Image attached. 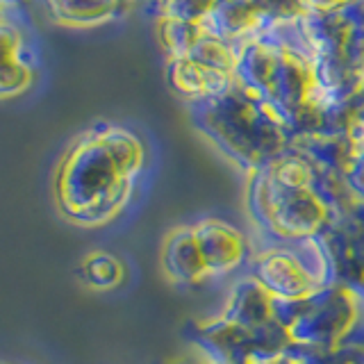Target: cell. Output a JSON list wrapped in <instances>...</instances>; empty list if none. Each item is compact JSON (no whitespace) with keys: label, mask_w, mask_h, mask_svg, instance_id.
<instances>
[{"label":"cell","mask_w":364,"mask_h":364,"mask_svg":"<svg viewBox=\"0 0 364 364\" xmlns=\"http://www.w3.org/2000/svg\"><path fill=\"white\" fill-rule=\"evenodd\" d=\"M144 166V146L123 128L82 134L55 168V205L66 221L85 228L109 223L132 196Z\"/></svg>","instance_id":"cell-1"},{"label":"cell","mask_w":364,"mask_h":364,"mask_svg":"<svg viewBox=\"0 0 364 364\" xmlns=\"http://www.w3.org/2000/svg\"><path fill=\"white\" fill-rule=\"evenodd\" d=\"M305 314L289 328L291 341L337 346L358 318V299L337 284H321L310 296Z\"/></svg>","instance_id":"cell-2"},{"label":"cell","mask_w":364,"mask_h":364,"mask_svg":"<svg viewBox=\"0 0 364 364\" xmlns=\"http://www.w3.org/2000/svg\"><path fill=\"white\" fill-rule=\"evenodd\" d=\"M248 276L255 278L271 296H282V299H305L321 287L287 248L262 250L250 262Z\"/></svg>","instance_id":"cell-3"},{"label":"cell","mask_w":364,"mask_h":364,"mask_svg":"<svg viewBox=\"0 0 364 364\" xmlns=\"http://www.w3.org/2000/svg\"><path fill=\"white\" fill-rule=\"evenodd\" d=\"M185 335L203 353L205 362L250 364V330L225 321L223 316L205 323H189Z\"/></svg>","instance_id":"cell-4"},{"label":"cell","mask_w":364,"mask_h":364,"mask_svg":"<svg viewBox=\"0 0 364 364\" xmlns=\"http://www.w3.org/2000/svg\"><path fill=\"white\" fill-rule=\"evenodd\" d=\"M196 237L208 276H221L237 269L246 257V239L230 223L203 219L191 228Z\"/></svg>","instance_id":"cell-5"},{"label":"cell","mask_w":364,"mask_h":364,"mask_svg":"<svg viewBox=\"0 0 364 364\" xmlns=\"http://www.w3.org/2000/svg\"><path fill=\"white\" fill-rule=\"evenodd\" d=\"M271 299L273 296L262 287L255 278H242L232 284L228 303L221 316L244 330H255L257 326L271 321Z\"/></svg>","instance_id":"cell-6"},{"label":"cell","mask_w":364,"mask_h":364,"mask_svg":"<svg viewBox=\"0 0 364 364\" xmlns=\"http://www.w3.org/2000/svg\"><path fill=\"white\" fill-rule=\"evenodd\" d=\"M162 264L171 280L182 284H196L208 278V269L200 255V248L191 228H178L164 242Z\"/></svg>","instance_id":"cell-7"},{"label":"cell","mask_w":364,"mask_h":364,"mask_svg":"<svg viewBox=\"0 0 364 364\" xmlns=\"http://www.w3.org/2000/svg\"><path fill=\"white\" fill-rule=\"evenodd\" d=\"M117 3L119 0H43V7L62 26H91L109 18Z\"/></svg>","instance_id":"cell-8"},{"label":"cell","mask_w":364,"mask_h":364,"mask_svg":"<svg viewBox=\"0 0 364 364\" xmlns=\"http://www.w3.org/2000/svg\"><path fill=\"white\" fill-rule=\"evenodd\" d=\"M291 344V335L278 321H267L250 330V364L284 355V348Z\"/></svg>","instance_id":"cell-9"},{"label":"cell","mask_w":364,"mask_h":364,"mask_svg":"<svg viewBox=\"0 0 364 364\" xmlns=\"http://www.w3.org/2000/svg\"><path fill=\"white\" fill-rule=\"evenodd\" d=\"M80 273H82L87 284H91L94 289H114L123 282L125 269L114 255L98 250V253H91L85 257Z\"/></svg>","instance_id":"cell-10"},{"label":"cell","mask_w":364,"mask_h":364,"mask_svg":"<svg viewBox=\"0 0 364 364\" xmlns=\"http://www.w3.org/2000/svg\"><path fill=\"white\" fill-rule=\"evenodd\" d=\"M34 82V66L23 55L18 60L0 66V98H14L28 91Z\"/></svg>","instance_id":"cell-11"},{"label":"cell","mask_w":364,"mask_h":364,"mask_svg":"<svg viewBox=\"0 0 364 364\" xmlns=\"http://www.w3.org/2000/svg\"><path fill=\"white\" fill-rule=\"evenodd\" d=\"M284 358L291 364H339L337 346L301 344V341H291L284 348Z\"/></svg>","instance_id":"cell-12"},{"label":"cell","mask_w":364,"mask_h":364,"mask_svg":"<svg viewBox=\"0 0 364 364\" xmlns=\"http://www.w3.org/2000/svg\"><path fill=\"white\" fill-rule=\"evenodd\" d=\"M310 299H282V296H273L271 299V316L273 321H278L282 328H291L299 318L305 314Z\"/></svg>","instance_id":"cell-13"},{"label":"cell","mask_w":364,"mask_h":364,"mask_svg":"<svg viewBox=\"0 0 364 364\" xmlns=\"http://www.w3.org/2000/svg\"><path fill=\"white\" fill-rule=\"evenodd\" d=\"M23 55H26V48H23L21 32L11 23L0 21V66L14 62Z\"/></svg>","instance_id":"cell-14"},{"label":"cell","mask_w":364,"mask_h":364,"mask_svg":"<svg viewBox=\"0 0 364 364\" xmlns=\"http://www.w3.org/2000/svg\"><path fill=\"white\" fill-rule=\"evenodd\" d=\"M333 223H337L341 230L346 232L348 244H350V253L355 257V262L360 264V269L364 271V225H360L358 221L350 219V214L344 216V219H330Z\"/></svg>","instance_id":"cell-15"},{"label":"cell","mask_w":364,"mask_h":364,"mask_svg":"<svg viewBox=\"0 0 364 364\" xmlns=\"http://www.w3.org/2000/svg\"><path fill=\"white\" fill-rule=\"evenodd\" d=\"M350 219L358 221L360 225H364V200L355 198V203H353V208H350Z\"/></svg>","instance_id":"cell-16"},{"label":"cell","mask_w":364,"mask_h":364,"mask_svg":"<svg viewBox=\"0 0 364 364\" xmlns=\"http://www.w3.org/2000/svg\"><path fill=\"white\" fill-rule=\"evenodd\" d=\"M26 0H0V9L3 11H9V9H16V7H21Z\"/></svg>","instance_id":"cell-17"},{"label":"cell","mask_w":364,"mask_h":364,"mask_svg":"<svg viewBox=\"0 0 364 364\" xmlns=\"http://www.w3.org/2000/svg\"><path fill=\"white\" fill-rule=\"evenodd\" d=\"M253 364H289V360L280 355V358H273V360H262V362H253Z\"/></svg>","instance_id":"cell-18"},{"label":"cell","mask_w":364,"mask_h":364,"mask_svg":"<svg viewBox=\"0 0 364 364\" xmlns=\"http://www.w3.org/2000/svg\"><path fill=\"white\" fill-rule=\"evenodd\" d=\"M159 364H196L191 360H168V362H159Z\"/></svg>","instance_id":"cell-19"},{"label":"cell","mask_w":364,"mask_h":364,"mask_svg":"<svg viewBox=\"0 0 364 364\" xmlns=\"http://www.w3.org/2000/svg\"><path fill=\"white\" fill-rule=\"evenodd\" d=\"M208 364H232V362H208Z\"/></svg>","instance_id":"cell-20"},{"label":"cell","mask_w":364,"mask_h":364,"mask_svg":"<svg viewBox=\"0 0 364 364\" xmlns=\"http://www.w3.org/2000/svg\"><path fill=\"white\" fill-rule=\"evenodd\" d=\"M0 21H5V11L3 9H0Z\"/></svg>","instance_id":"cell-21"},{"label":"cell","mask_w":364,"mask_h":364,"mask_svg":"<svg viewBox=\"0 0 364 364\" xmlns=\"http://www.w3.org/2000/svg\"><path fill=\"white\" fill-rule=\"evenodd\" d=\"M289 364H291V362H289Z\"/></svg>","instance_id":"cell-22"}]
</instances>
